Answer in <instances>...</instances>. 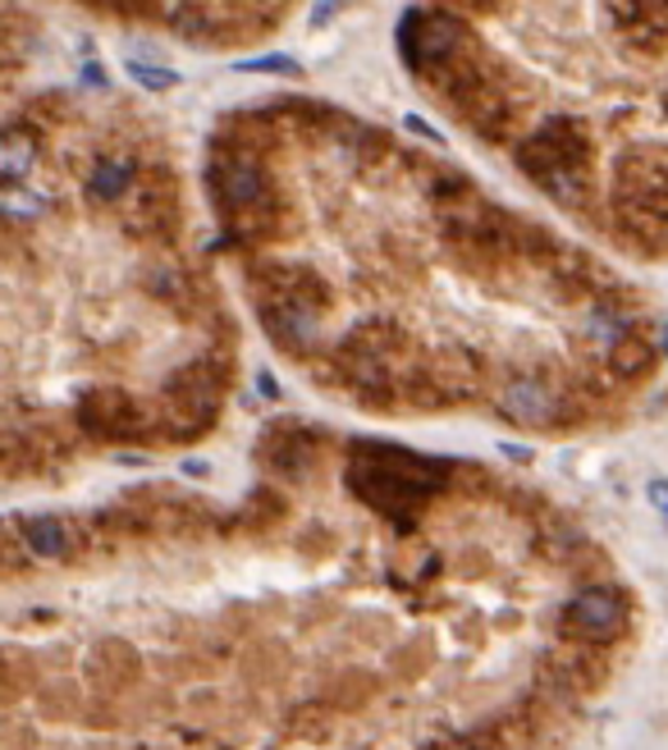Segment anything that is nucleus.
Instances as JSON below:
<instances>
[{
  "mask_svg": "<svg viewBox=\"0 0 668 750\" xmlns=\"http://www.w3.org/2000/svg\"><path fill=\"white\" fill-rule=\"evenodd\" d=\"M454 462L444 458H421L412 449H389V445H362L348 458L344 480L371 513H381L394 526H417L426 503L444 490V476Z\"/></svg>",
  "mask_w": 668,
  "mask_h": 750,
  "instance_id": "nucleus-1",
  "label": "nucleus"
},
{
  "mask_svg": "<svg viewBox=\"0 0 668 750\" xmlns=\"http://www.w3.org/2000/svg\"><path fill=\"white\" fill-rule=\"evenodd\" d=\"M514 161L522 165V174L541 192H549L559 207H582L591 179H586V165H591V138L586 128L559 115L541 124L536 134H527L514 142Z\"/></svg>",
  "mask_w": 668,
  "mask_h": 750,
  "instance_id": "nucleus-2",
  "label": "nucleus"
},
{
  "mask_svg": "<svg viewBox=\"0 0 668 750\" xmlns=\"http://www.w3.org/2000/svg\"><path fill=\"white\" fill-rule=\"evenodd\" d=\"M499 416L527 430H549L577 416L572 389L564 380H549L545 371H514L499 385Z\"/></svg>",
  "mask_w": 668,
  "mask_h": 750,
  "instance_id": "nucleus-3",
  "label": "nucleus"
},
{
  "mask_svg": "<svg viewBox=\"0 0 668 750\" xmlns=\"http://www.w3.org/2000/svg\"><path fill=\"white\" fill-rule=\"evenodd\" d=\"M622 623H628V590L614 586V582L582 586L568 600V613H564V632L572 641H586V646H609Z\"/></svg>",
  "mask_w": 668,
  "mask_h": 750,
  "instance_id": "nucleus-4",
  "label": "nucleus"
},
{
  "mask_svg": "<svg viewBox=\"0 0 668 750\" xmlns=\"http://www.w3.org/2000/svg\"><path fill=\"white\" fill-rule=\"evenodd\" d=\"M462 51V24L454 14H421V28H417V60H412V74H426L431 64L444 70L454 64Z\"/></svg>",
  "mask_w": 668,
  "mask_h": 750,
  "instance_id": "nucleus-5",
  "label": "nucleus"
},
{
  "mask_svg": "<svg viewBox=\"0 0 668 750\" xmlns=\"http://www.w3.org/2000/svg\"><path fill=\"white\" fill-rule=\"evenodd\" d=\"M37 151H41V142H37L33 128L10 124L5 138H0V179H5V184H24L28 174L37 170Z\"/></svg>",
  "mask_w": 668,
  "mask_h": 750,
  "instance_id": "nucleus-6",
  "label": "nucleus"
},
{
  "mask_svg": "<svg viewBox=\"0 0 668 750\" xmlns=\"http://www.w3.org/2000/svg\"><path fill=\"white\" fill-rule=\"evenodd\" d=\"M138 184V165H133L128 157H101L92 165V174H87V197L92 202H124V192Z\"/></svg>",
  "mask_w": 668,
  "mask_h": 750,
  "instance_id": "nucleus-7",
  "label": "nucleus"
},
{
  "mask_svg": "<svg viewBox=\"0 0 668 750\" xmlns=\"http://www.w3.org/2000/svg\"><path fill=\"white\" fill-rule=\"evenodd\" d=\"M18 536L28 540L33 559H64L74 549V536L70 526H64L60 517H33L28 526H18Z\"/></svg>",
  "mask_w": 668,
  "mask_h": 750,
  "instance_id": "nucleus-8",
  "label": "nucleus"
},
{
  "mask_svg": "<svg viewBox=\"0 0 668 750\" xmlns=\"http://www.w3.org/2000/svg\"><path fill=\"white\" fill-rule=\"evenodd\" d=\"M651 366H655V348L645 343V339L622 343V348H614L609 358H605V375H609V380H636V375H645Z\"/></svg>",
  "mask_w": 668,
  "mask_h": 750,
  "instance_id": "nucleus-9",
  "label": "nucleus"
},
{
  "mask_svg": "<svg viewBox=\"0 0 668 750\" xmlns=\"http://www.w3.org/2000/svg\"><path fill=\"white\" fill-rule=\"evenodd\" d=\"M47 197L33 192L28 184H5V192H0V211H5L10 225H24V220H41L47 215Z\"/></svg>",
  "mask_w": 668,
  "mask_h": 750,
  "instance_id": "nucleus-10",
  "label": "nucleus"
},
{
  "mask_svg": "<svg viewBox=\"0 0 668 750\" xmlns=\"http://www.w3.org/2000/svg\"><path fill=\"white\" fill-rule=\"evenodd\" d=\"M238 74H280V78H298L302 74V64L294 55H284V51H265V55H248V60H238L234 64Z\"/></svg>",
  "mask_w": 668,
  "mask_h": 750,
  "instance_id": "nucleus-11",
  "label": "nucleus"
},
{
  "mask_svg": "<svg viewBox=\"0 0 668 750\" xmlns=\"http://www.w3.org/2000/svg\"><path fill=\"white\" fill-rule=\"evenodd\" d=\"M128 78L147 87V92H170V87H180V74L174 70H161V64H147V60H124Z\"/></svg>",
  "mask_w": 668,
  "mask_h": 750,
  "instance_id": "nucleus-12",
  "label": "nucleus"
},
{
  "mask_svg": "<svg viewBox=\"0 0 668 750\" xmlns=\"http://www.w3.org/2000/svg\"><path fill=\"white\" fill-rule=\"evenodd\" d=\"M421 14L426 10H404L398 14V28H394V41H398V55H404V64L412 70V60H417V28H421Z\"/></svg>",
  "mask_w": 668,
  "mask_h": 750,
  "instance_id": "nucleus-13",
  "label": "nucleus"
},
{
  "mask_svg": "<svg viewBox=\"0 0 668 750\" xmlns=\"http://www.w3.org/2000/svg\"><path fill=\"white\" fill-rule=\"evenodd\" d=\"M170 24H174V33H184V37H207V28H215L202 5H180L170 14Z\"/></svg>",
  "mask_w": 668,
  "mask_h": 750,
  "instance_id": "nucleus-14",
  "label": "nucleus"
},
{
  "mask_svg": "<svg viewBox=\"0 0 668 750\" xmlns=\"http://www.w3.org/2000/svg\"><path fill=\"white\" fill-rule=\"evenodd\" d=\"M344 5H348V0H311L307 24H311V28H325L330 18H339V14H344Z\"/></svg>",
  "mask_w": 668,
  "mask_h": 750,
  "instance_id": "nucleus-15",
  "label": "nucleus"
},
{
  "mask_svg": "<svg viewBox=\"0 0 668 750\" xmlns=\"http://www.w3.org/2000/svg\"><path fill=\"white\" fill-rule=\"evenodd\" d=\"M651 503L659 509V517L668 522V480H651Z\"/></svg>",
  "mask_w": 668,
  "mask_h": 750,
  "instance_id": "nucleus-16",
  "label": "nucleus"
},
{
  "mask_svg": "<svg viewBox=\"0 0 668 750\" xmlns=\"http://www.w3.org/2000/svg\"><path fill=\"white\" fill-rule=\"evenodd\" d=\"M404 128H412V134H421V138H426V142H444V138H440V134H435V128H431L426 120H421V115H408V120H404Z\"/></svg>",
  "mask_w": 668,
  "mask_h": 750,
  "instance_id": "nucleus-17",
  "label": "nucleus"
},
{
  "mask_svg": "<svg viewBox=\"0 0 668 750\" xmlns=\"http://www.w3.org/2000/svg\"><path fill=\"white\" fill-rule=\"evenodd\" d=\"M83 83H92V87H110V83H106V74L97 70V60H87V64H83Z\"/></svg>",
  "mask_w": 668,
  "mask_h": 750,
  "instance_id": "nucleus-18",
  "label": "nucleus"
},
{
  "mask_svg": "<svg viewBox=\"0 0 668 750\" xmlns=\"http://www.w3.org/2000/svg\"><path fill=\"white\" fill-rule=\"evenodd\" d=\"M659 352H668V316H664V329H659Z\"/></svg>",
  "mask_w": 668,
  "mask_h": 750,
  "instance_id": "nucleus-19",
  "label": "nucleus"
},
{
  "mask_svg": "<svg viewBox=\"0 0 668 750\" xmlns=\"http://www.w3.org/2000/svg\"><path fill=\"white\" fill-rule=\"evenodd\" d=\"M472 5H490V0H472Z\"/></svg>",
  "mask_w": 668,
  "mask_h": 750,
  "instance_id": "nucleus-20",
  "label": "nucleus"
}]
</instances>
